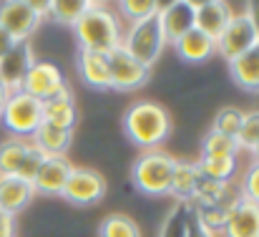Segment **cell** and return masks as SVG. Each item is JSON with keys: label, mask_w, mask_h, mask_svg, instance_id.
Returning a JSON list of instances; mask_svg holds the SVG:
<instances>
[{"label": "cell", "mask_w": 259, "mask_h": 237, "mask_svg": "<svg viewBox=\"0 0 259 237\" xmlns=\"http://www.w3.org/2000/svg\"><path fill=\"white\" fill-rule=\"evenodd\" d=\"M123 131L134 147L141 152L161 149L171 137V114L159 101H134L123 114Z\"/></svg>", "instance_id": "cell-1"}, {"label": "cell", "mask_w": 259, "mask_h": 237, "mask_svg": "<svg viewBox=\"0 0 259 237\" xmlns=\"http://www.w3.org/2000/svg\"><path fill=\"white\" fill-rule=\"evenodd\" d=\"M73 36H76L78 48L111 56L116 48H121L123 25H121V18L111 8L101 3H91V8L73 25Z\"/></svg>", "instance_id": "cell-2"}, {"label": "cell", "mask_w": 259, "mask_h": 237, "mask_svg": "<svg viewBox=\"0 0 259 237\" xmlns=\"http://www.w3.org/2000/svg\"><path fill=\"white\" fill-rule=\"evenodd\" d=\"M176 161L179 159H174L164 149L141 152L136 157V161H134V166H131L134 187L141 194H146V197H169Z\"/></svg>", "instance_id": "cell-3"}, {"label": "cell", "mask_w": 259, "mask_h": 237, "mask_svg": "<svg viewBox=\"0 0 259 237\" xmlns=\"http://www.w3.org/2000/svg\"><path fill=\"white\" fill-rule=\"evenodd\" d=\"M166 46H169V43H166V38H164V30H161L156 15H154V18H146V20H141V23L128 25V28L123 30V41H121V48H123L131 58H136L139 63H144L146 69H151V66L159 61V56L164 53Z\"/></svg>", "instance_id": "cell-4"}, {"label": "cell", "mask_w": 259, "mask_h": 237, "mask_svg": "<svg viewBox=\"0 0 259 237\" xmlns=\"http://www.w3.org/2000/svg\"><path fill=\"white\" fill-rule=\"evenodd\" d=\"M0 121L5 131L15 139H30L43 124V104L23 91H13L0 111Z\"/></svg>", "instance_id": "cell-5"}, {"label": "cell", "mask_w": 259, "mask_h": 237, "mask_svg": "<svg viewBox=\"0 0 259 237\" xmlns=\"http://www.w3.org/2000/svg\"><path fill=\"white\" fill-rule=\"evenodd\" d=\"M40 161H43V154L33 147L30 139L10 137L0 144V177H18L33 184Z\"/></svg>", "instance_id": "cell-6"}, {"label": "cell", "mask_w": 259, "mask_h": 237, "mask_svg": "<svg viewBox=\"0 0 259 237\" xmlns=\"http://www.w3.org/2000/svg\"><path fill=\"white\" fill-rule=\"evenodd\" d=\"M106 179L101 172L91 166H73L68 174V182L63 187V199L73 207H91L106 197Z\"/></svg>", "instance_id": "cell-7"}, {"label": "cell", "mask_w": 259, "mask_h": 237, "mask_svg": "<svg viewBox=\"0 0 259 237\" xmlns=\"http://www.w3.org/2000/svg\"><path fill=\"white\" fill-rule=\"evenodd\" d=\"M63 88H68V83H66V74L61 71V66L53 61H38V58L20 83V91L33 96L40 104L58 96Z\"/></svg>", "instance_id": "cell-8"}, {"label": "cell", "mask_w": 259, "mask_h": 237, "mask_svg": "<svg viewBox=\"0 0 259 237\" xmlns=\"http://www.w3.org/2000/svg\"><path fill=\"white\" fill-rule=\"evenodd\" d=\"M43 18L33 10L30 0H5L0 3V28L15 41H30V36L38 30Z\"/></svg>", "instance_id": "cell-9"}, {"label": "cell", "mask_w": 259, "mask_h": 237, "mask_svg": "<svg viewBox=\"0 0 259 237\" xmlns=\"http://www.w3.org/2000/svg\"><path fill=\"white\" fill-rule=\"evenodd\" d=\"M254 43H259V38L249 15L247 13H234L229 25L224 28V33L217 38V53L229 63V61L239 58L242 53H247Z\"/></svg>", "instance_id": "cell-10"}, {"label": "cell", "mask_w": 259, "mask_h": 237, "mask_svg": "<svg viewBox=\"0 0 259 237\" xmlns=\"http://www.w3.org/2000/svg\"><path fill=\"white\" fill-rule=\"evenodd\" d=\"M108 71H111V88L113 91H136L146 86L151 79V69L131 58L123 48H116L108 56Z\"/></svg>", "instance_id": "cell-11"}, {"label": "cell", "mask_w": 259, "mask_h": 237, "mask_svg": "<svg viewBox=\"0 0 259 237\" xmlns=\"http://www.w3.org/2000/svg\"><path fill=\"white\" fill-rule=\"evenodd\" d=\"M71 169L73 164L68 161V157H43L33 179V192L43 197H61Z\"/></svg>", "instance_id": "cell-12"}, {"label": "cell", "mask_w": 259, "mask_h": 237, "mask_svg": "<svg viewBox=\"0 0 259 237\" xmlns=\"http://www.w3.org/2000/svg\"><path fill=\"white\" fill-rule=\"evenodd\" d=\"M234 10L229 3L224 0H204V3H194V28L201 30L204 36H209L211 41H217L224 28L229 25Z\"/></svg>", "instance_id": "cell-13"}, {"label": "cell", "mask_w": 259, "mask_h": 237, "mask_svg": "<svg viewBox=\"0 0 259 237\" xmlns=\"http://www.w3.org/2000/svg\"><path fill=\"white\" fill-rule=\"evenodd\" d=\"M159 25L164 30L166 43L174 46L181 36H186L194 28V3L189 0H174L159 8Z\"/></svg>", "instance_id": "cell-14"}, {"label": "cell", "mask_w": 259, "mask_h": 237, "mask_svg": "<svg viewBox=\"0 0 259 237\" xmlns=\"http://www.w3.org/2000/svg\"><path fill=\"white\" fill-rule=\"evenodd\" d=\"M33 63H35V56H33L30 41L15 43V46L0 58V81H3L10 91H20V83H23L25 74L30 71Z\"/></svg>", "instance_id": "cell-15"}, {"label": "cell", "mask_w": 259, "mask_h": 237, "mask_svg": "<svg viewBox=\"0 0 259 237\" xmlns=\"http://www.w3.org/2000/svg\"><path fill=\"white\" fill-rule=\"evenodd\" d=\"M76 71L88 88L106 91L111 88V71H108V56L93 53V51H76Z\"/></svg>", "instance_id": "cell-16"}, {"label": "cell", "mask_w": 259, "mask_h": 237, "mask_svg": "<svg viewBox=\"0 0 259 237\" xmlns=\"http://www.w3.org/2000/svg\"><path fill=\"white\" fill-rule=\"evenodd\" d=\"M224 237H259V205L239 197L229 210Z\"/></svg>", "instance_id": "cell-17"}, {"label": "cell", "mask_w": 259, "mask_h": 237, "mask_svg": "<svg viewBox=\"0 0 259 237\" xmlns=\"http://www.w3.org/2000/svg\"><path fill=\"white\" fill-rule=\"evenodd\" d=\"M35 192L30 182H23L18 177H0V215L15 217L33 202Z\"/></svg>", "instance_id": "cell-18"}, {"label": "cell", "mask_w": 259, "mask_h": 237, "mask_svg": "<svg viewBox=\"0 0 259 237\" xmlns=\"http://www.w3.org/2000/svg\"><path fill=\"white\" fill-rule=\"evenodd\" d=\"M76 121H78V111H76V98L71 88H63L58 96L43 101V124L73 131Z\"/></svg>", "instance_id": "cell-19"}, {"label": "cell", "mask_w": 259, "mask_h": 237, "mask_svg": "<svg viewBox=\"0 0 259 237\" xmlns=\"http://www.w3.org/2000/svg\"><path fill=\"white\" fill-rule=\"evenodd\" d=\"M174 51L176 56L184 61V63H206L214 53H217V41H211L209 36H204L201 30L191 28L186 36H181L176 43H174Z\"/></svg>", "instance_id": "cell-20"}, {"label": "cell", "mask_w": 259, "mask_h": 237, "mask_svg": "<svg viewBox=\"0 0 259 237\" xmlns=\"http://www.w3.org/2000/svg\"><path fill=\"white\" fill-rule=\"evenodd\" d=\"M229 74L234 83L247 91V93H259V43H254L247 53L239 58L229 61Z\"/></svg>", "instance_id": "cell-21"}, {"label": "cell", "mask_w": 259, "mask_h": 237, "mask_svg": "<svg viewBox=\"0 0 259 237\" xmlns=\"http://www.w3.org/2000/svg\"><path fill=\"white\" fill-rule=\"evenodd\" d=\"M33 147L43 154V157H66V152L73 144V131L51 126V124H40L38 131L30 137Z\"/></svg>", "instance_id": "cell-22"}, {"label": "cell", "mask_w": 259, "mask_h": 237, "mask_svg": "<svg viewBox=\"0 0 259 237\" xmlns=\"http://www.w3.org/2000/svg\"><path fill=\"white\" fill-rule=\"evenodd\" d=\"M199 179H201V174H199L196 161H176L169 197H174V202H179V205H191Z\"/></svg>", "instance_id": "cell-23"}, {"label": "cell", "mask_w": 259, "mask_h": 237, "mask_svg": "<svg viewBox=\"0 0 259 237\" xmlns=\"http://www.w3.org/2000/svg\"><path fill=\"white\" fill-rule=\"evenodd\" d=\"M196 166H199V174H201L204 179L222 182V184H229V182H232V177L237 174V159L199 157L196 159Z\"/></svg>", "instance_id": "cell-24"}, {"label": "cell", "mask_w": 259, "mask_h": 237, "mask_svg": "<svg viewBox=\"0 0 259 237\" xmlns=\"http://www.w3.org/2000/svg\"><path fill=\"white\" fill-rule=\"evenodd\" d=\"M201 157H217V159H237L239 157V147H237V139L234 137H227V134H219V131H211L204 137L201 142Z\"/></svg>", "instance_id": "cell-25"}, {"label": "cell", "mask_w": 259, "mask_h": 237, "mask_svg": "<svg viewBox=\"0 0 259 237\" xmlns=\"http://www.w3.org/2000/svg\"><path fill=\"white\" fill-rule=\"evenodd\" d=\"M98 237H141V227L136 225L134 217L113 212L98 225Z\"/></svg>", "instance_id": "cell-26"}, {"label": "cell", "mask_w": 259, "mask_h": 237, "mask_svg": "<svg viewBox=\"0 0 259 237\" xmlns=\"http://www.w3.org/2000/svg\"><path fill=\"white\" fill-rule=\"evenodd\" d=\"M88 8H91V0H53L48 18H53L61 25H71L73 28Z\"/></svg>", "instance_id": "cell-27"}, {"label": "cell", "mask_w": 259, "mask_h": 237, "mask_svg": "<svg viewBox=\"0 0 259 237\" xmlns=\"http://www.w3.org/2000/svg\"><path fill=\"white\" fill-rule=\"evenodd\" d=\"M159 8H161V3H156V0H121L116 15L123 18L128 25H134V23L159 15Z\"/></svg>", "instance_id": "cell-28"}, {"label": "cell", "mask_w": 259, "mask_h": 237, "mask_svg": "<svg viewBox=\"0 0 259 237\" xmlns=\"http://www.w3.org/2000/svg\"><path fill=\"white\" fill-rule=\"evenodd\" d=\"M189 215H191V205H174L169 215L164 217L161 227H159V237H186L189 230Z\"/></svg>", "instance_id": "cell-29"}, {"label": "cell", "mask_w": 259, "mask_h": 237, "mask_svg": "<svg viewBox=\"0 0 259 237\" xmlns=\"http://www.w3.org/2000/svg\"><path fill=\"white\" fill-rule=\"evenodd\" d=\"M237 147L239 152H249L257 147L259 142V109H252V111H244V119H242V126L237 131Z\"/></svg>", "instance_id": "cell-30"}, {"label": "cell", "mask_w": 259, "mask_h": 237, "mask_svg": "<svg viewBox=\"0 0 259 237\" xmlns=\"http://www.w3.org/2000/svg\"><path fill=\"white\" fill-rule=\"evenodd\" d=\"M242 119H244V111L242 109H237V106H222L214 114L211 131H219V134H227V137H237V131L242 126Z\"/></svg>", "instance_id": "cell-31"}, {"label": "cell", "mask_w": 259, "mask_h": 237, "mask_svg": "<svg viewBox=\"0 0 259 237\" xmlns=\"http://www.w3.org/2000/svg\"><path fill=\"white\" fill-rule=\"evenodd\" d=\"M237 192H239L242 199L259 205V161H249V166L242 174V182H239Z\"/></svg>", "instance_id": "cell-32"}, {"label": "cell", "mask_w": 259, "mask_h": 237, "mask_svg": "<svg viewBox=\"0 0 259 237\" xmlns=\"http://www.w3.org/2000/svg\"><path fill=\"white\" fill-rule=\"evenodd\" d=\"M186 237H211L209 235V230L196 220V215H194V210H191V215H189V230H186Z\"/></svg>", "instance_id": "cell-33"}, {"label": "cell", "mask_w": 259, "mask_h": 237, "mask_svg": "<svg viewBox=\"0 0 259 237\" xmlns=\"http://www.w3.org/2000/svg\"><path fill=\"white\" fill-rule=\"evenodd\" d=\"M0 237H15V222L8 215H0Z\"/></svg>", "instance_id": "cell-34"}, {"label": "cell", "mask_w": 259, "mask_h": 237, "mask_svg": "<svg viewBox=\"0 0 259 237\" xmlns=\"http://www.w3.org/2000/svg\"><path fill=\"white\" fill-rule=\"evenodd\" d=\"M244 13L249 15V20H252V25H254V30H257V38H259V3H249Z\"/></svg>", "instance_id": "cell-35"}, {"label": "cell", "mask_w": 259, "mask_h": 237, "mask_svg": "<svg viewBox=\"0 0 259 237\" xmlns=\"http://www.w3.org/2000/svg\"><path fill=\"white\" fill-rule=\"evenodd\" d=\"M13 46H15V41H13V38H10V36H8V33L0 28V58H3V56H5Z\"/></svg>", "instance_id": "cell-36"}, {"label": "cell", "mask_w": 259, "mask_h": 237, "mask_svg": "<svg viewBox=\"0 0 259 237\" xmlns=\"http://www.w3.org/2000/svg\"><path fill=\"white\" fill-rule=\"evenodd\" d=\"M10 93H13V91H10V88H8V86H5V83L0 81V111H3V106H5V101L10 98Z\"/></svg>", "instance_id": "cell-37"}, {"label": "cell", "mask_w": 259, "mask_h": 237, "mask_svg": "<svg viewBox=\"0 0 259 237\" xmlns=\"http://www.w3.org/2000/svg\"><path fill=\"white\" fill-rule=\"evenodd\" d=\"M252 161H259V142H257V147L252 149Z\"/></svg>", "instance_id": "cell-38"}]
</instances>
